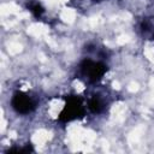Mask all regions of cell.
<instances>
[{"label":"cell","mask_w":154,"mask_h":154,"mask_svg":"<svg viewBox=\"0 0 154 154\" xmlns=\"http://www.w3.org/2000/svg\"><path fill=\"white\" fill-rule=\"evenodd\" d=\"M83 103L82 100L78 96H69L66 99V103L63 107L60 114H59V120L67 123L71 122L76 118H79L83 116Z\"/></svg>","instance_id":"obj_1"},{"label":"cell","mask_w":154,"mask_h":154,"mask_svg":"<svg viewBox=\"0 0 154 154\" xmlns=\"http://www.w3.org/2000/svg\"><path fill=\"white\" fill-rule=\"evenodd\" d=\"M81 70H82V73L90 82H96L101 79V77L106 73L107 66L100 61H93L90 59H85L81 64Z\"/></svg>","instance_id":"obj_2"},{"label":"cell","mask_w":154,"mask_h":154,"mask_svg":"<svg viewBox=\"0 0 154 154\" xmlns=\"http://www.w3.org/2000/svg\"><path fill=\"white\" fill-rule=\"evenodd\" d=\"M11 105L13 109L19 114H29L35 109L34 100L23 91H16L13 94Z\"/></svg>","instance_id":"obj_3"},{"label":"cell","mask_w":154,"mask_h":154,"mask_svg":"<svg viewBox=\"0 0 154 154\" xmlns=\"http://www.w3.org/2000/svg\"><path fill=\"white\" fill-rule=\"evenodd\" d=\"M88 108H89L90 112H93V113H101V112L103 111L105 106H103V102L101 101L100 97L94 96V97H91V99L89 100V102H88Z\"/></svg>","instance_id":"obj_4"},{"label":"cell","mask_w":154,"mask_h":154,"mask_svg":"<svg viewBox=\"0 0 154 154\" xmlns=\"http://www.w3.org/2000/svg\"><path fill=\"white\" fill-rule=\"evenodd\" d=\"M30 11L32 12V14L36 17V18H40L42 16V13L45 12L43 7L40 5V4H35V5H31L30 6Z\"/></svg>","instance_id":"obj_5"}]
</instances>
